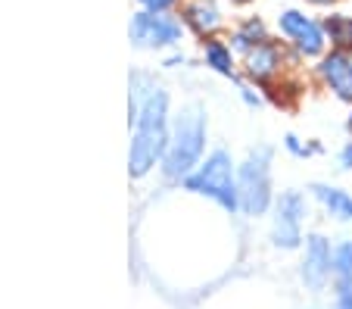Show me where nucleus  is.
I'll return each mask as SVG.
<instances>
[{"mask_svg": "<svg viewBox=\"0 0 352 309\" xmlns=\"http://www.w3.org/2000/svg\"><path fill=\"white\" fill-rule=\"evenodd\" d=\"M172 135V122H168V94L160 85L144 97L138 116H134V138L131 153H128V172L131 178H144L156 162H162Z\"/></svg>", "mask_w": 352, "mask_h": 309, "instance_id": "nucleus-1", "label": "nucleus"}, {"mask_svg": "<svg viewBox=\"0 0 352 309\" xmlns=\"http://www.w3.org/2000/svg\"><path fill=\"white\" fill-rule=\"evenodd\" d=\"M206 138H209V119L199 103H190V107H184L175 116L168 147L166 156H162V175L168 182H184L187 175L203 162Z\"/></svg>", "mask_w": 352, "mask_h": 309, "instance_id": "nucleus-2", "label": "nucleus"}, {"mask_svg": "<svg viewBox=\"0 0 352 309\" xmlns=\"http://www.w3.org/2000/svg\"><path fill=\"white\" fill-rule=\"evenodd\" d=\"M190 194H199L206 200L219 203L225 213H240V191H237V162L225 147L212 150L203 156L197 169L187 175L184 182Z\"/></svg>", "mask_w": 352, "mask_h": 309, "instance_id": "nucleus-3", "label": "nucleus"}, {"mask_svg": "<svg viewBox=\"0 0 352 309\" xmlns=\"http://www.w3.org/2000/svg\"><path fill=\"white\" fill-rule=\"evenodd\" d=\"M272 156H274L272 147L259 144L237 166V191H240V213L243 215H265L274 206Z\"/></svg>", "mask_w": 352, "mask_h": 309, "instance_id": "nucleus-4", "label": "nucleus"}, {"mask_svg": "<svg viewBox=\"0 0 352 309\" xmlns=\"http://www.w3.org/2000/svg\"><path fill=\"white\" fill-rule=\"evenodd\" d=\"M306 219H309V200L302 191H280L272 206V244L278 250H302L306 244Z\"/></svg>", "mask_w": 352, "mask_h": 309, "instance_id": "nucleus-5", "label": "nucleus"}, {"mask_svg": "<svg viewBox=\"0 0 352 309\" xmlns=\"http://www.w3.org/2000/svg\"><path fill=\"white\" fill-rule=\"evenodd\" d=\"M278 32L280 38L296 50V56L302 60H318V56L327 54V32L324 22H318L315 16L302 13V10H280L278 13Z\"/></svg>", "mask_w": 352, "mask_h": 309, "instance_id": "nucleus-6", "label": "nucleus"}, {"mask_svg": "<svg viewBox=\"0 0 352 309\" xmlns=\"http://www.w3.org/2000/svg\"><path fill=\"white\" fill-rule=\"evenodd\" d=\"M333 250H337V244H331V237L321 235V231L306 235L302 262H299V278H302V284H306L312 294L327 290V284L333 281Z\"/></svg>", "mask_w": 352, "mask_h": 309, "instance_id": "nucleus-7", "label": "nucleus"}, {"mask_svg": "<svg viewBox=\"0 0 352 309\" xmlns=\"http://www.w3.org/2000/svg\"><path fill=\"white\" fill-rule=\"evenodd\" d=\"M181 25H184L181 19H172V16H166V13H150V10H144V13L131 16V28H128V34H131L134 47L160 50V47H175V44H178Z\"/></svg>", "mask_w": 352, "mask_h": 309, "instance_id": "nucleus-8", "label": "nucleus"}, {"mask_svg": "<svg viewBox=\"0 0 352 309\" xmlns=\"http://www.w3.org/2000/svg\"><path fill=\"white\" fill-rule=\"evenodd\" d=\"M240 66H243V75L253 81V85L274 87L287 69V50L280 41L268 38V41H262V44H256L250 54L240 56Z\"/></svg>", "mask_w": 352, "mask_h": 309, "instance_id": "nucleus-9", "label": "nucleus"}, {"mask_svg": "<svg viewBox=\"0 0 352 309\" xmlns=\"http://www.w3.org/2000/svg\"><path fill=\"white\" fill-rule=\"evenodd\" d=\"M315 75H318L321 87L333 100L352 107V54L349 50L331 47L324 56L315 60Z\"/></svg>", "mask_w": 352, "mask_h": 309, "instance_id": "nucleus-10", "label": "nucleus"}, {"mask_svg": "<svg viewBox=\"0 0 352 309\" xmlns=\"http://www.w3.org/2000/svg\"><path fill=\"white\" fill-rule=\"evenodd\" d=\"M181 22L197 38L209 41V38H219V32L225 28V10L215 0H187L181 7Z\"/></svg>", "mask_w": 352, "mask_h": 309, "instance_id": "nucleus-11", "label": "nucleus"}, {"mask_svg": "<svg viewBox=\"0 0 352 309\" xmlns=\"http://www.w3.org/2000/svg\"><path fill=\"white\" fill-rule=\"evenodd\" d=\"M331 290H333V309H352V237L337 241Z\"/></svg>", "mask_w": 352, "mask_h": 309, "instance_id": "nucleus-12", "label": "nucleus"}, {"mask_svg": "<svg viewBox=\"0 0 352 309\" xmlns=\"http://www.w3.org/2000/svg\"><path fill=\"white\" fill-rule=\"evenodd\" d=\"M312 197L321 209L327 213V219L333 222H352V191L340 188V184H327V182H318L312 184Z\"/></svg>", "mask_w": 352, "mask_h": 309, "instance_id": "nucleus-13", "label": "nucleus"}, {"mask_svg": "<svg viewBox=\"0 0 352 309\" xmlns=\"http://www.w3.org/2000/svg\"><path fill=\"white\" fill-rule=\"evenodd\" d=\"M203 63H206L212 72L225 75V78L237 75V50H234L228 41H219V38L203 41Z\"/></svg>", "mask_w": 352, "mask_h": 309, "instance_id": "nucleus-14", "label": "nucleus"}, {"mask_svg": "<svg viewBox=\"0 0 352 309\" xmlns=\"http://www.w3.org/2000/svg\"><path fill=\"white\" fill-rule=\"evenodd\" d=\"M262 41H268V25L259 19V16H246V19L231 32V47L237 50V56L250 54V50H253L256 44H262Z\"/></svg>", "mask_w": 352, "mask_h": 309, "instance_id": "nucleus-15", "label": "nucleus"}, {"mask_svg": "<svg viewBox=\"0 0 352 309\" xmlns=\"http://www.w3.org/2000/svg\"><path fill=\"white\" fill-rule=\"evenodd\" d=\"M324 32H327V44L337 50H349L352 54V16L333 13L324 19Z\"/></svg>", "mask_w": 352, "mask_h": 309, "instance_id": "nucleus-16", "label": "nucleus"}, {"mask_svg": "<svg viewBox=\"0 0 352 309\" xmlns=\"http://www.w3.org/2000/svg\"><path fill=\"white\" fill-rule=\"evenodd\" d=\"M284 150L290 156H296V160H309V156L321 153V144L318 141H302V138H296V135H287L284 138Z\"/></svg>", "mask_w": 352, "mask_h": 309, "instance_id": "nucleus-17", "label": "nucleus"}, {"mask_svg": "<svg viewBox=\"0 0 352 309\" xmlns=\"http://www.w3.org/2000/svg\"><path fill=\"white\" fill-rule=\"evenodd\" d=\"M337 162H340V169H343L346 175H349L352 178V138L349 141L343 144V147H340V153H337Z\"/></svg>", "mask_w": 352, "mask_h": 309, "instance_id": "nucleus-18", "label": "nucleus"}, {"mask_svg": "<svg viewBox=\"0 0 352 309\" xmlns=\"http://www.w3.org/2000/svg\"><path fill=\"white\" fill-rule=\"evenodd\" d=\"M178 0H140V7L150 10V13H168Z\"/></svg>", "mask_w": 352, "mask_h": 309, "instance_id": "nucleus-19", "label": "nucleus"}, {"mask_svg": "<svg viewBox=\"0 0 352 309\" xmlns=\"http://www.w3.org/2000/svg\"><path fill=\"white\" fill-rule=\"evenodd\" d=\"M240 97H243L246 107H259V103H262V97L256 94V91H253L250 85H243V81H240Z\"/></svg>", "mask_w": 352, "mask_h": 309, "instance_id": "nucleus-20", "label": "nucleus"}, {"mask_svg": "<svg viewBox=\"0 0 352 309\" xmlns=\"http://www.w3.org/2000/svg\"><path fill=\"white\" fill-rule=\"evenodd\" d=\"M309 7H333V3H337V0H306Z\"/></svg>", "mask_w": 352, "mask_h": 309, "instance_id": "nucleus-21", "label": "nucleus"}, {"mask_svg": "<svg viewBox=\"0 0 352 309\" xmlns=\"http://www.w3.org/2000/svg\"><path fill=\"white\" fill-rule=\"evenodd\" d=\"M346 135L352 138V107H349V116H346Z\"/></svg>", "mask_w": 352, "mask_h": 309, "instance_id": "nucleus-22", "label": "nucleus"}, {"mask_svg": "<svg viewBox=\"0 0 352 309\" xmlns=\"http://www.w3.org/2000/svg\"><path fill=\"white\" fill-rule=\"evenodd\" d=\"M231 3H237V7H246V3H253V0H231Z\"/></svg>", "mask_w": 352, "mask_h": 309, "instance_id": "nucleus-23", "label": "nucleus"}]
</instances>
